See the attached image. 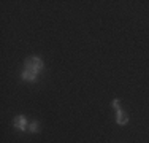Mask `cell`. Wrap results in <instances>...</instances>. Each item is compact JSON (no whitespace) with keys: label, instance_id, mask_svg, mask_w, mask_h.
<instances>
[{"label":"cell","instance_id":"obj_1","mask_svg":"<svg viewBox=\"0 0 149 143\" xmlns=\"http://www.w3.org/2000/svg\"><path fill=\"white\" fill-rule=\"evenodd\" d=\"M24 69L26 70H32L35 72V73H40V72H43L45 69V64L43 60L40 59V57H29V59H26V62H24Z\"/></svg>","mask_w":149,"mask_h":143},{"label":"cell","instance_id":"obj_3","mask_svg":"<svg viewBox=\"0 0 149 143\" xmlns=\"http://www.w3.org/2000/svg\"><path fill=\"white\" fill-rule=\"evenodd\" d=\"M21 78H22L24 81H29V83H37V81H38V73L24 69V72L21 73Z\"/></svg>","mask_w":149,"mask_h":143},{"label":"cell","instance_id":"obj_5","mask_svg":"<svg viewBox=\"0 0 149 143\" xmlns=\"http://www.w3.org/2000/svg\"><path fill=\"white\" fill-rule=\"evenodd\" d=\"M38 129H40V124H38V121H32V123H29V126H27V130H29L30 134H37Z\"/></svg>","mask_w":149,"mask_h":143},{"label":"cell","instance_id":"obj_6","mask_svg":"<svg viewBox=\"0 0 149 143\" xmlns=\"http://www.w3.org/2000/svg\"><path fill=\"white\" fill-rule=\"evenodd\" d=\"M111 107H113V108H116V110L120 108V100H119V99H114V100L111 102Z\"/></svg>","mask_w":149,"mask_h":143},{"label":"cell","instance_id":"obj_2","mask_svg":"<svg viewBox=\"0 0 149 143\" xmlns=\"http://www.w3.org/2000/svg\"><path fill=\"white\" fill-rule=\"evenodd\" d=\"M13 126H15L17 130H27V126H29V123H27V118L24 116V114H19V116H16L15 119H13Z\"/></svg>","mask_w":149,"mask_h":143},{"label":"cell","instance_id":"obj_4","mask_svg":"<svg viewBox=\"0 0 149 143\" xmlns=\"http://www.w3.org/2000/svg\"><path fill=\"white\" fill-rule=\"evenodd\" d=\"M116 123H118L119 126H124V124L129 123V118H127V114L122 111V108H118V113H116Z\"/></svg>","mask_w":149,"mask_h":143}]
</instances>
